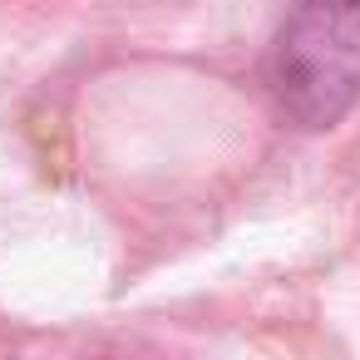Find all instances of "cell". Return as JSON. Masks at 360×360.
I'll return each instance as SVG.
<instances>
[{"instance_id":"6da1fadb","label":"cell","mask_w":360,"mask_h":360,"mask_svg":"<svg viewBox=\"0 0 360 360\" xmlns=\"http://www.w3.org/2000/svg\"><path fill=\"white\" fill-rule=\"evenodd\" d=\"M266 75L291 124L335 129L360 99V0H291Z\"/></svg>"}]
</instances>
